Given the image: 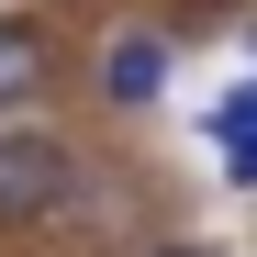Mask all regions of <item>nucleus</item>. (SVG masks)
<instances>
[{"instance_id":"39448f33","label":"nucleus","mask_w":257,"mask_h":257,"mask_svg":"<svg viewBox=\"0 0 257 257\" xmlns=\"http://www.w3.org/2000/svg\"><path fill=\"white\" fill-rule=\"evenodd\" d=\"M212 157H224V179H235V190H257V123H246V135H224Z\"/></svg>"},{"instance_id":"f03ea898","label":"nucleus","mask_w":257,"mask_h":257,"mask_svg":"<svg viewBox=\"0 0 257 257\" xmlns=\"http://www.w3.org/2000/svg\"><path fill=\"white\" fill-rule=\"evenodd\" d=\"M168 67H179V45H168V34H112V56H101V101L112 112H157L168 101Z\"/></svg>"},{"instance_id":"7ed1b4c3","label":"nucleus","mask_w":257,"mask_h":257,"mask_svg":"<svg viewBox=\"0 0 257 257\" xmlns=\"http://www.w3.org/2000/svg\"><path fill=\"white\" fill-rule=\"evenodd\" d=\"M45 78H56V45H45L34 23L0 12V112H34V101H45Z\"/></svg>"},{"instance_id":"423d86ee","label":"nucleus","mask_w":257,"mask_h":257,"mask_svg":"<svg viewBox=\"0 0 257 257\" xmlns=\"http://www.w3.org/2000/svg\"><path fill=\"white\" fill-rule=\"evenodd\" d=\"M157 257H212V246H157Z\"/></svg>"},{"instance_id":"f257e3e1","label":"nucleus","mask_w":257,"mask_h":257,"mask_svg":"<svg viewBox=\"0 0 257 257\" xmlns=\"http://www.w3.org/2000/svg\"><path fill=\"white\" fill-rule=\"evenodd\" d=\"M67 190H78V157L34 123H0V224H45L67 212Z\"/></svg>"},{"instance_id":"20e7f679","label":"nucleus","mask_w":257,"mask_h":257,"mask_svg":"<svg viewBox=\"0 0 257 257\" xmlns=\"http://www.w3.org/2000/svg\"><path fill=\"white\" fill-rule=\"evenodd\" d=\"M246 123H257V78H246V90H224V101H212V112H201V135H212V146H224V135H246Z\"/></svg>"}]
</instances>
